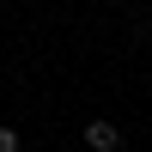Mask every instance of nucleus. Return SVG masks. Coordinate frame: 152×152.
Returning <instances> with one entry per match:
<instances>
[{
  "label": "nucleus",
  "instance_id": "f03ea898",
  "mask_svg": "<svg viewBox=\"0 0 152 152\" xmlns=\"http://www.w3.org/2000/svg\"><path fill=\"white\" fill-rule=\"evenodd\" d=\"M0 152H18V128H0Z\"/></svg>",
  "mask_w": 152,
  "mask_h": 152
},
{
  "label": "nucleus",
  "instance_id": "f257e3e1",
  "mask_svg": "<svg viewBox=\"0 0 152 152\" xmlns=\"http://www.w3.org/2000/svg\"><path fill=\"white\" fill-rule=\"evenodd\" d=\"M85 146H91V152H116V146H122L116 122H91V128H85Z\"/></svg>",
  "mask_w": 152,
  "mask_h": 152
}]
</instances>
